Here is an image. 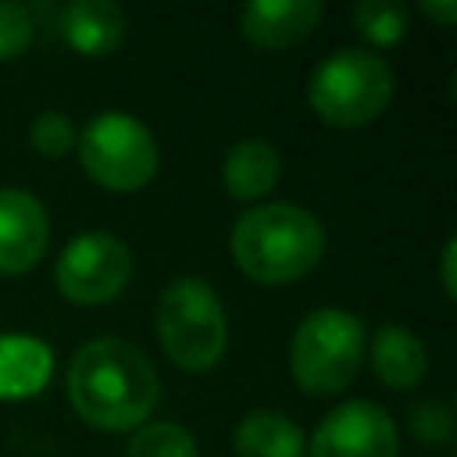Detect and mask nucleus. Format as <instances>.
<instances>
[{"mask_svg":"<svg viewBox=\"0 0 457 457\" xmlns=\"http://www.w3.org/2000/svg\"><path fill=\"white\" fill-rule=\"evenodd\" d=\"M357 32L375 46H393L407 32V7L396 0H361L353 7Z\"/></svg>","mask_w":457,"mask_h":457,"instance_id":"f3484780","label":"nucleus"},{"mask_svg":"<svg viewBox=\"0 0 457 457\" xmlns=\"http://www.w3.org/2000/svg\"><path fill=\"white\" fill-rule=\"evenodd\" d=\"M239 457H303V432L278 411H250L236 425Z\"/></svg>","mask_w":457,"mask_h":457,"instance_id":"2eb2a0df","label":"nucleus"},{"mask_svg":"<svg viewBox=\"0 0 457 457\" xmlns=\"http://www.w3.org/2000/svg\"><path fill=\"white\" fill-rule=\"evenodd\" d=\"M364 321L343 307L311 311L289 343V368L300 389L307 393H339L353 382L364 361Z\"/></svg>","mask_w":457,"mask_h":457,"instance_id":"39448f33","label":"nucleus"},{"mask_svg":"<svg viewBox=\"0 0 457 457\" xmlns=\"http://www.w3.org/2000/svg\"><path fill=\"white\" fill-rule=\"evenodd\" d=\"M157 336L171 364H179L182 371H207L221 361L228 321L207 278L182 275L164 286L157 300Z\"/></svg>","mask_w":457,"mask_h":457,"instance_id":"20e7f679","label":"nucleus"},{"mask_svg":"<svg viewBox=\"0 0 457 457\" xmlns=\"http://www.w3.org/2000/svg\"><path fill=\"white\" fill-rule=\"evenodd\" d=\"M75 125H71V118L68 114H61V111H43V114H36V121L29 125V139H32V146L39 150V154H46V157H64L71 146H75Z\"/></svg>","mask_w":457,"mask_h":457,"instance_id":"a211bd4d","label":"nucleus"},{"mask_svg":"<svg viewBox=\"0 0 457 457\" xmlns=\"http://www.w3.org/2000/svg\"><path fill=\"white\" fill-rule=\"evenodd\" d=\"M68 400L93 428H136L157 403V371L132 343L96 336L82 343L68 364Z\"/></svg>","mask_w":457,"mask_h":457,"instance_id":"f257e3e1","label":"nucleus"},{"mask_svg":"<svg viewBox=\"0 0 457 457\" xmlns=\"http://www.w3.org/2000/svg\"><path fill=\"white\" fill-rule=\"evenodd\" d=\"M325 253L321 221L296 204H257L239 214L232 228V257L246 278L261 286H286L318 268Z\"/></svg>","mask_w":457,"mask_h":457,"instance_id":"f03ea898","label":"nucleus"},{"mask_svg":"<svg viewBox=\"0 0 457 457\" xmlns=\"http://www.w3.org/2000/svg\"><path fill=\"white\" fill-rule=\"evenodd\" d=\"M321 0H250L239 14L243 36L261 50H282L314 32L321 21Z\"/></svg>","mask_w":457,"mask_h":457,"instance_id":"9d476101","label":"nucleus"},{"mask_svg":"<svg viewBox=\"0 0 457 457\" xmlns=\"http://www.w3.org/2000/svg\"><path fill=\"white\" fill-rule=\"evenodd\" d=\"M400 432L389 411L371 400L336 403L311 436V457H396Z\"/></svg>","mask_w":457,"mask_h":457,"instance_id":"6e6552de","label":"nucleus"},{"mask_svg":"<svg viewBox=\"0 0 457 457\" xmlns=\"http://www.w3.org/2000/svg\"><path fill=\"white\" fill-rule=\"evenodd\" d=\"M57 25L64 39L86 57L111 54L125 39V11L111 0H75L61 11Z\"/></svg>","mask_w":457,"mask_h":457,"instance_id":"9b49d317","label":"nucleus"},{"mask_svg":"<svg viewBox=\"0 0 457 457\" xmlns=\"http://www.w3.org/2000/svg\"><path fill=\"white\" fill-rule=\"evenodd\" d=\"M54 353L43 339L25 332L0 336V400H21L46 386Z\"/></svg>","mask_w":457,"mask_h":457,"instance_id":"ddd939ff","label":"nucleus"},{"mask_svg":"<svg viewBox=\"0 0 457 457\" xmlns=\"http://www.w3.org/2000/svg\"><path fill=\"white\" fill-rule=\"evenodd\" d=\"M32 39V18L21 4L0 0V61L18 57Z\"/></svg>","mask_w":457,"mask_h":457,"instance_id":"6ab92c4d","label":"nucleus"},{"mask_svg":"<svg viewBox=\"0 0 457 457\" xmlns=\"http://www.w3.org/2000/svg\"><path fill=\"white\" fill-rule=\"evenodd\" d=\"M54 278L75 303H107L132 278V250L111 232H82L61 250Z\"/></svg>","mask_w":457,"mask_h":457,"instance_id":"0eeeda50","label":"nucleus"},{"mask_svg":"<svg viewBox=\"0 0 457 457\" xmlns=\"http://www.w3.org/2000/svg\"><path fill=\"white\" fill-rule=\"evenodd\" d=\"M75 146L86 175L114 193L143 189L157 171L154 132L125 111L93 114L86 129L75 136Z\"/></svg>","mask_w":457,"mask_h":457,"instance_id":"423d86ee","label":"nucleus"},{"mask_svg":"<svg viewBox=\"0 0 457 457\" xmlns=\"http://www.w3.org/2000/svg\"><path fill=\"white\" fill-rule=\"evenodd\" d=\"M50 243L43 204L29 189H0V275H21L39 264Z\"/></svg>","mask_w":457,"mask_h":457,"instance_id":"1a4fd4ad","label":"nucleus"},{"mask_svg":"<svg viewBox=\"0 0 457 457\" xmlns=\"http://www.w3.org/2000/svg\"><path fill=\"white\" fill-rule=\"evenodd\" d=\"M453 253H457V243L446 239V246H443V289H446V296H453Z\"/></svg>","mask_w":457,"mask_h":457,"instance_id":"412c9836","label":"nucleus"},{"mask_svg":"<svg viewBox=\"0 0 457 457\" xmlns=\"http://www.w3.org/2000/svg\"><path fill=\"white\" fill-rule=\"evenodd\" d=\"M371 368L393 389H411L428 371L425 343L403 325H378L371 336Z\"/></svg>","mask_w":457,"mask_h":457,"instance_id":"4468645a","label":"nucleus"},{"mask_svg":"<svg viewBox=\"0 0 457 457\" xmlns=\"http://www.w3.org/2000/svg\"><path fill=\"white\" fill-rule=\"evenodd\" d=\"M393 68L386 57L364 46H343L328 54L307 82V104L314 114L339 129L375 121L393 100Z\"/></svg>","mask_w":457,"mask_h":457,"instance_id":"7ed1b4c3","label":"nucleus"},{"mask_svg":"<svg viewBox=\"0 0 457 457\" xmlns=\"http://www.w3.org/2000/svg\"><path fill=\"white\" fill-rule=\"evenodd\" d=\"M421 11L428 18H436V21H443V25H450L457 18V4L453 0H421Z\"/></svg>","mask_w":457,"mask_h":457,"instance_id":"aec40b11","label":"nucleus"},{"mask_svg":"<svg viewBox=\"0 0 457 457\" xmlns=\"http://www.w3.org/2000/svg\"><path fill=\"white\" fill-rule=\"evenodd\" d=\"M129 457H196V439L179 421H146L132 432Z\"/></svg>","mask_w":457,"mask_h":457,"instance_id":"dca6fc26","label":"nucleus"},{"mask_svg":"<svg viewBox=\"0 0 457 457\" xmlns=\"http://www.w3.org/2000/svg\"><path fill=\"white\" fill-rule=\"evenodd\" d=\"M282 171L278 150L261 139V136H246L239 143H232V150L221 161V182L236 200H261L275 189Z\"/></svg>","mask_w":457,"mask_h":457,"instance_id":"f8f14e48","label":"nucleus"}]
</instances>
